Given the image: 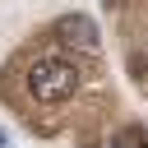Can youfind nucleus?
I'll return each mask as SVG.
<instances>
[{"instance_id":"1","label":"nucleus","mask_w":148,"mask_h":148,"mask_svg":"<svg viewBox=\"0 0 148 148\" xmlns=\"http://www.w3.org/2000/svg\"><path fill=\"white\" fill-rule=\"evenodd\" d=\"M23 83H28V92H32L37 102H65V97L79 88V69H74V60H65V56H37V60L28 65Z\"/></svg>"},{"instance_id":"2","label":"nucleus","mask_w":148,"mask_h":148,"mask_svg":"<svg viewBox=\"0 0 148 148\" xmlns=\"http://www.w3.org/2000/svg\"><path fill=\"white\" fill-rule=\"evenodd\" d=\"M56 32H60V42H74V46H83V51H97V28H92L88 14H65V18L56 23Z\"/></svg>"},{"instance_id":"3","label":"nucleus","mask_w":148,"mask_h":148,"mask_svg":"<svg viewBox=\"0 0 148 148\" xmlns=\"http://www.w3.org/2000/svg\"><path fill=\"white\" fill-rule=\"evenodd\" d=\"M111 148H148V130L143 125H125L111 134Z\"/></svg>"}]
</instances>
